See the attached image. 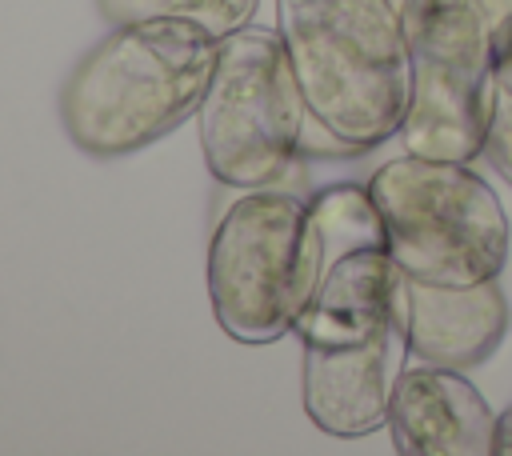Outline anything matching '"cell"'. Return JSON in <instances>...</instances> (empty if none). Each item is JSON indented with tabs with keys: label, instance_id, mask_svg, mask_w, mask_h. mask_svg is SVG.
Instances as JSON below:
<instances>
[{
	"label": "cell",
	"instance_id": "obj_1",
	"mask_svg": "<svg viewBox=\"0 0 512 456\" xmlns=\"http://www.w3.org/2000/svg\"><path fill=\"white\" fill-rule=\"evenodd\" d=\"M216 56L220 36L192 20L112 24L68 72L60 124L84 156H132L196 116Z\"/></svg>",
	"mask_w": 512,
	"mask_h": 456
},
{
	"label": "cell",
	"instance_id": "obj_2",
	"mask_svg": "<svg viewBox=\"0 0 512 456\" xmlns=\"http://www.w3.org/2000/svg\"><path fill=\"white\" fill-rule=\"evenodd\" d=\"M276 32L308 116L352 156L400 136L412 68L396 0H276Z\"/></svg>",
	"mask_w": 512,
	"mask_h": 456
},
{
	"label": "cell",
	"instance_id": "obj_3",
	"mask_svg": "<svg viewBox=\"0 0 512 456\" xmlns=\"http://www.w3.org/2000/svg\"><path fill=\"white\" fill-rule=\"evenodd\" d=\"M400 20L412 68L404 148L436 160H476L512 32V0H400Z\"/></svg>",
	"mask_w": 512,
	"mask_h": 456
},
{
	"label": "cell",
	"instance_id": "obj_4",
	"mask_svg": "<svg viewBox=\"0 0 512 456\" xmlns=\"http://www.w3.org/2000/svg\"><path fill=\"white\" fill-rule=\"evenodd\" d=\"M320 240L308 200L288 188L240 192L208 240V304L236 344H276L296 332L320 280Z\"/></svg>",
	"mask_w": 512,
	"mask_h": 456
},
{
	"label": "cell",
	"instance_id": "obj_5",
	"mask_svg": "<svg viewBox=\"0 0 512 456\" xmlns=\"http://www.w3.org/2000/svg\"><path fill=\"white\" fill-rule=\"evenodd\" d=\"M308 104L276 28L244 24L220 40L208 92L196 108L200 152L216 184L284 188L304 152Z\"/></svg>",
	"mask_w": 512,
	"mask_h": 456
},
{
	"label": "cell",
	"instance_id": "obj_6",
	"mask_svg": "<svg viewBox=\"0 0 512 456\" xmlns=\"http://www.w3.org/2000/svg\"><path fill=\"white\" fill-rule=\"evenodd\" d=\"M388 252L412 280L476 284L500 276L508 260V216L488 180L464 160L404 152L368 180Z\"/></svg>",
	"mask_w": 512,
	"mask_h": 456
},
{
	"label": "cell",
	"instance_id": "obj_7",
	"mask_svg": "<svg viewBox=\"0 0 512 456\" xmlns=\"http://www.w3.org/2000/svg\"><path fill=\"white\" fill-rule=\"evenodd\" d=\"M408 360L404 320L356 344H304L300 404L308 420L336 440H360L388 428L392 392Z\"/></svg>",
	"mask_w": 512,
	"mask_h": 456
},
{
	"label": "cell",
	"instance_id": "obj_8",
	"mask_svg": "<svg viewBox=\"0 0 512 456\" xmlns=\"http://www.w3.org/2000/svg\"><path fill=\"white\" fill-rule=\"evenodd\" d=\"M388 436L404 456H492L496 412L460 368L416 360L396 380Z\"/></svg>",
	"mask_w": 512,
	"mask_h": 456
},
{
	"label": "cell",
	"instance_id": "obj_9",
	"mask_svg": "<svg viewBox=\"0 0 512 456\" xmlns=\"http://www.w3.org/2000/svg\"><path fill=\"white\" fill-rule=\"evenodd\" d=\"M404 320V272L388 244H364L320 268L312 300L296 320L300 344H356Z\"/></svg>",
	"mask_w": 512,
	"mask_h": 456
},
{
	"label": "cell",
	"instance_id": "obj_10",
	"mask_svg": "<svg viewBox=\"0 0 512 456\" xmlns=\"http://www.w3.org/2000/svg\"><path fill=\"white\" fill-rule=\"evenodd\" d=\"M508 332V296L500 280L432 284L404 276V340L408 356L440 368H472L488 360Z\"/></svg>",
	"mask_w": 512,
	"mask_h": 456
},
{
	"label": "cell",
	"instance_id": "obj_11",
	"mask_svg": "<svg viewBox=\"0 0 512 456\" xmlns=\"http://www.w3.org/2000/svg\"><path fill=\"white\" fill-rule=\"evenodd\" d=\"M260 0H96V12L108 24L132 20H192L220 40L256 20Z\"/></svg>",
	"mask_w": 512,
	"mask_h": 456
},
{
	"label": "cell",
	"instance_id": "obj_12",
	"mask_svg": "<svg viewBox=\"0 0 512 456\" xmlns=\"http://www.w3.org/2000/svg\"><path fill=\"white\" fill-rule=\"evenodd\" d=\"M484 156L512 184V60H504V56H500V76H496V96H492Z\"/></svg>",
	"mask_w": 512,
	"mask_h": 456
},
{
	"label": "cell",
	"instance_id": "obj_13",
	"mask_svg": "<svg viewBox=\"0 0 512 456\" xmlns=\"http://www.w3.org/2000/svg\"><path fill=\"white\" fill-rule=\"evenodd\" d=\"M496 452L500 456H512V404L496 416Z\"/></svg>",
	"mask_w": 512,
	"mask_h": 456
},
{
	"label": "cell",
	"instance_id": "obj_14",
	"mask_svg": "<svg viewBox=\"0 0 512 456\" xmlns=\"http://www.w3.org/2000/svg\"><path fill=\"white\" fill-rule=\"evenodd\" d=\"M504 60H512V32H508V40H504Z\"/></svg>",
	"mask_w": 512,
	"mask_h": 456
}]
</instances>
